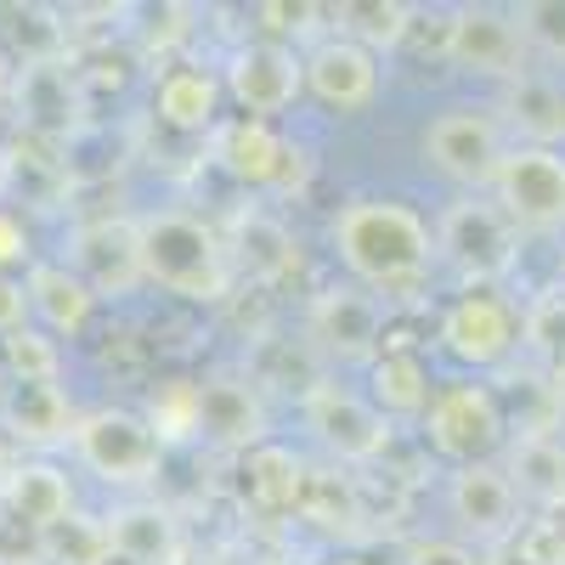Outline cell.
Wrapping results in <instances>:
<instances>
[{
	"label": "cell",
	"instance_id": "obj_2",
	"mask_svg": "<svg viewBox=\"0 0 565 565\" xmlns=\"http://www.w3.org/2000/svg\"><path fill=\"white\" fill-rule=\"evenodd\" d=\"M136 238H141V277H148V289L181 306H221L232 295V282H238L232 255H226V232L193 210H141Z\"/></svg>",
	"mask_w": 565,
	"mask_h": 565
},
{
	"label": "cell",
	"instance_id": "obj_19",
	"mask_svg": "<svg viewBox=\"0 0 565 565\" xmlns=\"http://www.w3.org/2000/svg\"><path fill=\"white\" fill-rule=\"evenodd\" d=\"M221 103H226V85L210 63L193 57H170L153 68V119L175 136H215L221 125Z\"/></svg>",
	"mask_w": 565,
	"mask_h": 565
},
{
	"label": "cell",
	"instance_id": "obj_35",
	"mask_svg": "<svg viewBox=\"0 0 565 565\" xmlns=\"http://www.w3.org/2000/svg\"><path fill=\"white\" fill-rule=\"evenodd\" d=\"M0 362H7L12 385H63V340H52L45 328H18L12 340H0Z\"/></svg>",
	"mask_w": 565,
	"mask_h": 565
},
{
	"label": "cell",
	"instance_id": "obj_42",
	"mask_svg": "<svg viewBox=\"0 0 565 565\" xmlns=\"http://www.w3.org/2000/svg\"><path fill=\"white\" fill-rule=\"evenodd\" d=\"M526 537H532V548H537L548 565H565V509L537 514V521L526 526Z\"/></svg>",
	"mask_w": 565,
	"mask_h": 565
},
{
	"label": "cell",
	"instance_id": "obj_33",
	"mask_svg": "<svg viewBox=\"0 0 565 565\" xmlns=\"http://www.w3.org/2000/svg\"><path fill=\"white\" fill-rule=\"evenodd\" d=\"M0 193H18L23 204H57L68 193V164L63 148H45V141H18V153L0 164Z\"/></svg>",
	"mask_w": 565,
	"mask_h": 565
},
{
	"label": "cell",
	"instance_id": "obj_25",
	"mask_svg": "<svg viewBox=\"0 0 565 565\" xmlns=\"http://www.w3.org/2000/svg\"><path fill=\"white\" fill-rule=\"evenodd\" d=\"M498 463H503V476L514 481V492H521L532 521L537 514L565 509V436H554V430H514Z\"/></svg>",
	"mask_w": 565,
	"mask_h": 565
},
{
	"label": "cell",
	"instance_id": "obj_36",
	"mask_svg": "<svg viewBox=\"0 0 565 565\" xmlns=\"http://www.w3.org/2000/svg\"><path fill=\"white\" fill-rule=\"evenodd\" d=\"M514 23L526 34L532 63L548 68V74H565V0H521Z\"/></svg>",
	"mask_w": 565,
	"mask_h": 565
},
{
	"label": "cell",
	"instance_id": "obj_12",
	"mask_svg": "<svg viewBox=\"0 0 565 565\" xmlns=\"http://www.w3.org/2000/svg\"><path fill=\"white\" fill-rule=\"evenodd\" d=\"M492 204L514 221L521 238H559L565 232V148H514L498 164Z\"/></svg>",
	"mask_w": 565,
	"mask_h": 565
},
{
	"label": "cell",
	"instance_id": "obj_15",
	"mask_svg": "<svg viewBox=\"0 0 565 565\" xmlns=\"http://www.w3.org/2000/svg\"><path fill=\"white\" fill-rule=\"evenodd\" d=\"M221 85H226V103L238 108L244 119H266L277 125L300 97H306V68L300 52L289 40H244L238 52L221 63Z\"/></svg>",
	"mask_w": 565,
	"mask_h": 565
},
{
	"label": "cell",
	"instance_id": "obj_18",
	"mask_svg": "<svg viewBox=\"0 0 565 565\" xmlns=\"http://www.w3.org/2000/svg\"><path fill=\"white\" fill-rule=\"evenodd\" d=\"M199 441H210L215 452H232V458H244L260 441H271L266 396L249 385V373H210V380H204Z\"/></svg>",
	"mask_w": 565,
	"mask_h": 565
},
{
	"label": "cell",
	"instance_id": "obj_44",
	"mask_svg": "<svg viewBox=\"0 0 565 565\" xmlns=\"http://www.w3.org/2000/svg\"><path fill=\"white\" fill-rule=\"evenodd\" d=\"M548 430H554V436H565V380H559V385H548Z\"/></svg>",
	"mask_w": 565,
	"mask_h": 565
},
{
	"label": "cell",
	"instance_id": "obj_38",
	"mask_svg": "<svg viewBox=\"0 0 565 565\" xmlns=\"http://www.w3.org/2000/svg\"><path fill=\"white\" fill-rule=\"evenodd\" d=\"M396 565H487V554L447 532V537H407Z\"/></svg>",
	"mask_w": 565,
	"mask_h": 565
},
{
	"label": "cell",
	"instance_id": "obj_10",
	"mask_svg": "<svg viewBox=\"0 0 565 565\" xmlns=\"http://www.w3.org/2000/svg\"><path fill=\"white\" fill-rule=\"evenodd\" d=\"M436 345L458 367L476 373V380L481 373H498L521 351V306L503 289H458L436 322Z\"/></svg>",
	"mask_w": 565,
	"mask_h": 565
},
{
	"label": "cell",
	"instance_id": "obj_1",
	"mask_svg": "<svg viewBox=\"0 0 565 565\" xmlns=\"http://www.w3.org/2000/svg\"><path fill=\"white\" fill-rule=\"evenodd\" d=\"M328 249L345 266V282L367 289L373 300H413L424 282L441 271L436 260V226L402 199L356 193L328 221Z\"/></svg>",
	"mask_w": 565,
	"mask_h": 565
},
{
	"label": "cell",
	"instance_id": "obj_6",
	"mask_svg": "<svg viewBox=\"0 0 565 565\" xmlns=\"http://www.w3.org/2000/svg\"><path fill=\"white\" fill-rule=\"evenodd\" d=\"M418 153L458 193H492L498 164L509 153V130H503L492 103H447L441 114L424 119Z\"/></svg>",
	"mask_w": 565,
	"mask_h": 565
},
{
	"label": "cell",
	"instance_id": "obj_37",
	"mask_svg": "<svg viewBox=\"0 0 565 565\" xmlns=\"http://www.w3.org/2000/svg\"><path fill=\"white\" fill-rule=\"evenodd\" d=\"M45 565H114L103 514H68L63 526L45 532Z\"/></svg>",
	"mask_w": 565,
	"mask_h": 565
},
{
	"label": "cell",
	"instance_id": "obj_21",
	"mask_svg": "<svg viewBox=\"0 0 565 565\" xmlns=\"http://www.w3.org/2000/svg\"><path fill=\"white\" fill-rule=\"evenodd\" d=\"M103 532L119 565H186V532L159 498H119L103 514Z\"/></svg>",
	"mask_w": 565,
	"mask_h": 565
},
{
	"label": "cell",
	"instance_id": "obj_9",
	"mask_svg": "<svg viewBox=\"0 0 565 565\" xmlns=\"http://www.w3.org/2000/svg\"><path fill=\"white\" fill-rule=\"evenodd\" d=\"M441 503H447V521H452V537H463L469 548H503L514 543L532 514L521 503V492H514V481L503 476V463H458L447 469V487H441Z\"/></svg>",
	"mask_w": 565,
	"mask_h": 565
},
{
	"label": "cell",
	"instance_id": "obj_4",
	"mask_svg": "<svg viewBox=\"0 0 565 565\" xmlns=\"http://www.w3.org/2000/svg\"><path fill=\"white\" fill-rule=\"evenodd\" d=\"M85 476H97L103 487L125 492V498H141L153 481H159V469L170 458V447L159 441V430L148 418H141L136 407H97V413H79L74 424V447Z\"/></svg>",
	"mask_w": 565,
	"mask_h": 565
},
{
	"label": "cell",
	"instance_id": "obj_29",
	"mask_svg": "<svg viewBox=\"0 0 565 565\" xmlns=\"http://www.w3.org/2000/svg\"><path fill=\"white\" fill-rule=\"evenodd\" d=\"M322 12L334 18V34L356 40L373 57L402 52L418 29V7H407V0H340V7H322Z\"/></svg>",
	"mask_w": 565,
	"mask_h": 565
},
{
	"label": "cell",
	"instance_id": "obj_22",
	"mask_svg": "<svg viewBox=\"0 0 565 565\" xmlns=\"http://www.w3.org/2000/svg\"><path fill=\"white\" fill-rule=\"evenodd\" d=\"M74 402L63 385H7L0 402V436L23 458H52L57 447H74Z\"/></svg>",
	"mask_w": 565,
	"mask_h": 565
},
{
	"label": "cell",
	"instance_id": "obj_39",
	"mask_svg": "<svg viewBox=\"0 0 565 565\" xmlns=\"http://www.w3.org/2000/svg\"><path fill=\"white\" fill-rule=\"evenodd\" d=\"M0 565H45V532L12 521L7 509H0Z\"/></svg>",
	"mask_w": 565,
	"mask_h": 565
},
{
	"label": "cell",
	"instance_id": "obj_13",
	"mask_svg": "<svg viewBox=\"0 0 565 565\" xmlns=\"http://www.w3.org/2000/svg\"><path fill=\"white\" fill-rule=\"evenodd\" d=\"M441 63H452L469 79H492L498 90L532 68L526 34L514 23V7H447V40Z\"/></svg>",
	"mask_w": 565,
	"mask_h": 565
},
{
	"label": "cell",
	"instance_id": "obj_14",
	"mask_svg": "<svg viewBox=\"0 0 565 565\" xmlns=\"http://www.w3.org/2000/svg\"><path fill=\"white\" fill-rule=\"evenodd\" d=\"M385 328H391V306L356 289V282H328L306 306V340L328 367H340V362L367 367L385 351Z\"/></svg>",
	"mask_w": 565,
	"mask_h": 565
},
{
	"label": "cell",
	"instance_id": "obj_16",
	"mask_svg": "<svg viewBox=\"0 0 565 565\" xmlns=\"http://www.w3.org/2000/svg\"><path fill=\"white\" fill-rule=\"evenodd\" d=\"M85 103H90V90H85L74 57L18 68L12 114H18V125H23L29 141H45V148H68V141L85 130Z\"/></svg>",
	"mask_w": 565,
	"mask_h": 565
},
{
	"label": "cell",
	"instance_id": "obj_31",
	"mask_svg": "<svg viewBox=\"0 0 565 565\" xmlns=\"http://www.w3.org/2000/svg\"><path fill=\"white\" fill-rule=\"evenodd\" d=\"M199 402H204L199 373H159L136 413L153 424L164 447H175V441H199Z\"/></svg>",
	"mask_w": 565,
	"mask_h": 565
},
{
	"label": "cell",
	"instance_id": "obj_8",
	"mask_svg": "<svg viewBox=\"0 0 565 565\" xmlns=\"http://www.w3.org/2000/svg\"><path fill=\"white\" fill-rule=\"evenodd\" d=\"M210 153L255 199H289L295 186H306V170H311L306 164V148H300L295 136H282L266 119H244V114H232V119L215 125Z\"/></svg>",
	"mask_w": 565,
	"mask_h": 565
},
{
	"label": "cell",
	"instance_id": "obj_34",
	"mask_svg": "<svg viewBox=\"0 0 565 565\" xmlns=\"http://www.w3.org/2000/svg\"><path fill=\"white\" fill-rule=\"evenodd\" d=\"M300 521L322 526V532H356L362 521V487L351 469H311L306 481V498H300Z\"/></svg>",
	"mask_w": 565,
	"mask_h": 565
},
{
	"label": "cell",
	"instance_id": "obj_27",
	"mask_svg": "<svg viewBox=\"0 0 565 565\" xmlns=\"http://www.w3.org/2000/svg\"><path fill=\"white\" fill-rule=\"evenodd\" d=\"M23 289H29V322L45 328L52 340H79L97 317V295L63 260H34L23 271Z\"/></svg>",
	"mask_w": 565,
	"mask_h": 565
},
{
	"label": "cell",
	"instance_id": "obj_45",
	"mask_svg": "<svg viewBox=\"0 0 565 565\" xmlns=\"http://www.w3.org/2000/svg\"><path fill=\"white\" fill-rule=\"evenodd\" d=\"M12 85H18V57L7 52V45H0V103L12 97Z\"/></svg>",
	"mask_w": 565,
	"mask_h": 565
},
{
	"label": "cell",
	"instance_id": "obj_28",
	"mask_svg": "<svg viewBox=\"0 0 565 565\" xmlns=\"http://www.w3.org/2000/svg\"><path fill=\"white\" fill-rule=\"evenodd\" d=\"M362 396L380 407L391 424H418L430 413V396H436V380H430V362L407 345H385L380 356L367 362V385Z\"/></svg>",
	"mask_w": 565,
	"mask_h": 565
},
{
	"label": "cell",
	"instance_id": "obj_46",
	"mask_svg": "<svg viewBox=\"0 0 565 565\" xmlns=\"http://www.w3.org/2000/svg\"><path fill=\"white\" fill-rule=\"evenodd\" d=\"M322 565H380L373 554H362V548H340V554H328Z\"/></svg>",
	"mask_w": 565,
	"mask_h": 565
},
{
	"label": "cell",
	"instance_id": "obj_23",
	"mask_svg": "<svg viewBox=\"0 0 565 565\" xmlns=\"http://www.w3.org/2000/svg\"><path fill=\"white\" fill-rule=\"evenodd\" d=\"M492 108L514 148H565V74H548L532 63L521 79H509L498 90Z\"/></svg>",
	"mask_w": 565,
	"mask_h": 565
},
{
	"label": "cell",
	"instance_id": "obj_43",
	"mask_svg": "<svg viewBox=\"0 0 565 565\" xmlns=\"http://www.w3.org/2000/svg\"><path fill=\"white\" fill-rule=\"evenodd\" d=\"M487 565H548L537 548H532V537L521 532V537H514V543H503V548H492L487 554Z\"/></svg>",
	"mask_w": 565,
	"mask_h": 565
},
{
	"label": "cell",
	"instance_id": "obj_20",
	"mask_svg": "<svg viewBox=\"0 0 565 565\" xmlns=\"http://www.w3.org/2000/svg\"><path fill=\"white\" fill-rule=\"evenodd\" d=\"M226 255H232V271L260 282V289H277V282H289L300 271V238L271 204H244L232 215Z\"/></svg>",
	"mask_w": 565,
	"mask_h": 565
},
{
	"label": "cell",
	"instance_id": "obj_5",
	"mask_svg": "<svg viewBox=\"0 0 565 565\" xmlns=\"http://www.w3.org/2000/svg\"><path fill=\"white\" fill-rule=\"evenodd\" d=\"M418 436L436 458H447L452 469L458 463H492L503 458L509 436H514V418L503 407V396L487 385V380H447L436 385L430 396V413L418 418Z\"/></svg>",
	"mask_w": 565,
	"mask_h": 565
},
{
	"label": "cell",
	"instance_id": "obj_30",
	"mask_svg": "<svg viewBox=\"0 0 565 565\" xmlns=\"http://www.w3.org/2000/svg\"><path fill=\"white\" fill-rule=\"evenodd\" d=\"M521 356L543 385L565 380V289L543 282L537 295H526L521 306Z\"/></svg>",
	"mask_w": 565,
	"mask_h": 565
},
{
	"label": "cell",
	"instance_id": "obj_49",
	"mask_svg": "<svg viewBox=\"0 0 565 565\" xmlns=\"http://www.w3.org/2000/svg\"><path fill=\"white\" fill-rule=\"evenodd\" d=\"M554 282H559V289H565V249H559V277H554Z\"/></svg>",
	"mask_w": 565,
	"mask_h": 565
},
{
	"label": "cell",
	"instance_id": "obj_3",
	"mask_svg": "<svg viewBox=\"0 0 565 565\" xmlns=\"http://www.w3.org/2000/svg\"><path fill=\"white\" fill-rule=\"evenodd\" d=\"M521 232L492 204V193H458L436 215V260L463 289H503L521 266Z\"/></svg>",
	"mask_w": 565,
	"mask_h": 565
},
{
	"label": "cell",
	"instance_id": "obj_48",
	"mask_svg": "<svg viewBox=\"0 0 565 565\" xmlns=\"http://www.w3.org/2000/svg\"><path fill=\"white\" fill-rule=\"evenodd\" d=\"M7 385H12V380H7V362H0V402H7Z\"/></svg>",
	"mask_w": 565,
	"mask_h": 565
},
{
	"label": "cell",
	"instance_id": "obj_41",
	"mask_svg": "<svg viewBox=\"0 0 565 565\" xmlns=\"http://www.w3.org/2000/svg\"><path fill=\"white\" fill-rule=\"evenodd\" d=\"M18 328H29V289L18 271H0V340H12Z\"/></svg>",
	"mask_w": 565,
	"mask_h": 565
},
{
	"label": "cell",
	"instance_id": "obj_11",
	"mask_svg": "<svg viewBox=\"0 0 565 565\" xmlns=\"http://www.w3.org/2000/svg\"><path fill=\"white\" fill-rule=\"evenodd\" d=\"M63 266L85 282L97 306L130 300L136 289H148L141 277V238H136V215H85L68 226L63 238Z\"/></svg>",
	"mask_w": 565,
	"mask_h": 565
},
{
	"label": "cell",
	"instance_id": "obj_17",
	"mask_svg": "<svg viewBox=\"0 0 565 565\" xmlns=\"http://www.w3.org/2000/svg\"><path fill=\"white\" fill-rule=\"evenodd\" d=\"M385 57H373L362 52L356 40L334 34L328 29L322 40H311L306 52H300V68H306V97L328 114H340V119H356L367 114L373 103H380V90H385Z\"/></svg>",
	"mask_w": 565,
	"mask_h": 565
},
{
	"label": "cell",
	"instance_id": "obj_24",
	"mask_svg": "<svg viewBox=\"0 0 565 565\" xmlns=\"http://www.w3.org/2000/svg\"><path fill=\"white\" fill-rule=\"evenodd\" d=\"M306 481H311V463L282 441H260L255 452L238 458L244 509H255L260 521H289V514H300Z\"/></svg>",
	"mask_w": 565,
	"mask_h": 565
},
{
	"label": "cell",
	"instance_id": "obj_40",
	"mask_svg": "<svg viewBox=\"0 0 565 565\" xmlns=\"http://www.w3.org/2000/svg\"><path fill=\"white\" fill-rule=\"evenodd\" d=\"M34 266V238H29V221L12 210V204H0V271H29Z\"/></svg>",
	"mask_w": 565,
	"mask_h": 565
},
{
	"label": "cell",
	"instance_id": "obj_7",
	"mask_svg": "<svg viewBox=\"0 0 565 565\" xmlns=\"http://www.w3.org/2000/svg\"><path fill=\"white\" fill-rule=\"evenodd\" d=\"M300 424L334 469H367V463H380L396 441V424L356 385H340L334 373L300 396Z\"/></svg>",
	"mask_w": 565,
	"mask_h": 565
},
{
	"label": "cell",
	"instance_id": "obj_26",
	"mask_svg": "<svg viewBox=\"0 0 565 565\" xmlns=\"http://www.w3.org/2000/svg\"><path fill=\"white\" fill-rule=\"evenodd\" d=\"M0 509H7L12 521L34 526V532H52V526L68 521V514H79L68 469H63L57 458H23V452H18V463H12L7 492H0Z\"/></svg>",
	"mask_w": 565,
	"mask_h": 565
},
{
	"label": "cell",
	"instance_id": "obj_32",
	"mask_svg": "<svg viewBox=\"0 0 565 565\" xmlns=\"http://www.w3.org/2000/svg\"><path fill=\"white\" fill-rule=\"evenodd\" d=\"M0 45L18 57V68L29 63H57V57H74L68 52V23L57 7H0Z\"/></svg>",
	"mask_w": 565,
	"mask_h": 565
},
{
	"label": "cell",
	"instance_id": "obj_47",
	"mask_svg": "<svg viewBox=\"0 0 565 565\" xmlns=\"http://www.w3.org/2000/svg\"><path fill=\"white\" fill-rule=\"evenodd\" d=\"M12 463H18V447L0 436V492H7V481H12Z\"/></svg>",
	"mask_w": 565,
	"mask_h": 565
}]
</instances>
